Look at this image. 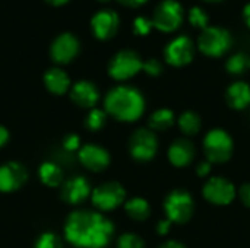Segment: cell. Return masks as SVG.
Here are the masks:
<instances>
[{
    "label": "cell",
    "instance_id": "e0dca14e",
    "mask_svg": "<svg viewBox=\"0 0 250 248\" xmlns=\"http://www.w3.org/2000/svg\"><path fill=\"white\" fill-rule=\"evenodd\" d=\"M167 156L173 167L188 168L196 156V148L193 142L189 140L188 137H180L170 145L167 151Z\"/></svg>",
    "mask_w": 250,
    "mask_h": 248
},
{
    "label": "cell",
    "instance_id": "9c48e42d",
    "mask_svg": "<svg viewBox=\"0 0 250 248\" xmlns=\"http://www.w3.org/2000/svg\"><path fill=\"white\" fill-rule=\"evenodd\" d=\"M183 22V7L177 0L161 1L152 13V23L161 32H174Z\"/></svg>",
    "mask_w": 250,
    "mask_h": 248
},
{
    "label": "cell",
    "instance_id": "7c38bea8",
    "mask_svg": "<svg viewBox=\"0 0 250 248\" xmlns=\"http://www.w3.org/2000/svg\"><path fill=\"white\" fill-rule=\"evenodd\" d=\"M81 50L79 39L72 32L59 34L50 45V57L56 64L70 63Z\"/></svg>",
    "mask_w": 250,
    "mask_h": 248
},
{
    "label": "cell",
    "instance_id": "d4e9b609",
    "mask_svg": "<svg viewBox=\"0 0 250 248\" xmlns=\"http://www.w3.org/2000/svg\"><path fill=\"white\" fill-rule=\"evenodd\" d=\"M226 69L230 75L240 76L250 69V56L246 53H236L230 56L226 61Z\"/></svg>",
    "mask_w": 250,
    "mask_h": 248
},
{
    "label": "cell",
    "instance_id": "8992f818",
    "mask_svg": "<svg viewBox=\"0 0 250 248\" xmlns=\"http://www.w3.org/2000/svg\"><path fill=\"white\" fill-rule=\"evenodd\" d=\"M144 67L141 56L133 50H122L116 53L108 63V75L119 82L129 80Z\"/></svg>",
    "mask_w": 250,
    "mask_h": 248
},
{
    "label": "cell",
    "instance_id": "5b68a950",
    "mask_svg": "<svg viewBox=\"0 0 250 248\" xmlns=\"http://www.w3.org/2000/svg\"><path fill=\"white\" fill-rule=\"evenodd\" d=\"M233 44L231 34L221 26H208L205 28L198 38V48L208 57H221L224 56Z\"/></svg>",
    "mask_w": 250,
    "mask_h": 248
},
{
    "label": "cell",
    "instance_id": "7a4b0ae2",
    "mask_svg": "<svg viewBox=\"0 0 250 248\" xmlns=\"http://www.w3.org/2000/svg\"><path fill=\"white\" fill-rule=\"evenodd\" d=\"M104 111L119 121L135 123L145 113V98L133 86H114L105 95Z\"/></svg>",
    "mask_w": 250,
    "mask_h": 248
},
{
    "label": "cell",
    "instance_id": "f1b7e54d",
    "mask_svg": "<svg viewBox=\"0 0 250 248\" xmlns=\"http://www.w3.org/2000/svg\"><path fill=\"white\" fill-rule=\"evenodd\" d=\"M34 248H63V243L57 234L44 232L34 243Z\"/></svg>",
    "mask_w": 250,
    "mask_h": 248
},
{
    "label": "cell",
    "instance_id": "484cf974",
    "mask_svg": "<svg viewBox=\"0 0 250 248\" xmlns=\"http://www.w3.org/2000/svg\"><path fill=\"white\" fill-rule=\"evenodd\" d=\"M107 113L100 108H92L89 110L86 118H85V127L91 132H100L105 123H107Z\"/></svg>",
    "mask_w": 250,
    "mask_h": 248
},
{
    "label": "cell",
    "instance_id": "cb8c5ba5",
    "mask_svg": "<svg viewBox=\"0 0 250 248\" xmlns=\"http://www.w3.org/2000/svg\"><path fill=\"white\" fill-rule=\"evenodd\" d=\"M179 129L185 136H196L201 129H202V120L201 115L195 111H185L179 118H177Z\"/></svg>",
    "mask_w": 250,
    "mask_h": 248
},
{
    "label": "cell",
    "instance_id": "8fae6325",
    "mask_svg": "<svg viewBox=\"0 0 250 248\" xmlns=\"http://www.w3.org/2000/svg\"><path fill=\"white\" fill-rule=\"evenodd\" d=\"M195 57L193 41L188 35H180L170 41L164 48V58L173 67H183Z\"/></svg>",
    "mask_w": 250,
    "mask_h": 248
},
{
    "label": "cell",
    "instance_id": "2e32d148",
    "mask_svg": "<svg viewBox=\"0 0 250 248\" xmlns=\"http://www.w3.org/2000/svg\"><path fill=\"white\" fill-rule=\"evenodd\" d=\"M92 194L89 181L85 177L76 175L62 184L60 197L67 205H81Z\"/></svg>",
    "mask_w": 250,
    "mask_h": 248
},
{
    "label": "cell",
    "instance_id": "f546056e",
    "mask_svg": "<svg viewBox=\"0 0 250 248\" xmlns=\"http://www.w3.org/2000/svg\"><path fill=\"white\" fill-rule=\"evenodd\" d=\"M152 28H154L152 19L145 18V16H138V18L133 20V25H132L133 34H135V35H139V37L148 35V34L151 32Z\"/></svg>",
    "mask_w": 250,
    "mask_h": 248
},
{
    "label": "cell",
    "instance_id": "ba28073f",
    "mask_svg": "<svg viewBox=\"0 0 250 248\" xmlns=\"http://www.w3.org/2000/svg\"><path fill=\"white\" fill-rule=\"evenodd\" d=\"M158 152V137L151 129H138L129 139V153L138 162H149Z\"/></svg>",
    "mask_w": 250,
    "mask_h": 248
},
{
    "label": "cell",
    "instance_id": "ffe728a7",
    "mask_svg": "<svg viewBox=\"0 0 250 248\" xmlns=\"http://www.w3.org/2000/svg\"><path fill=\"white\" fill-rule=\"evenodd\" d=\"M44 85L54 95H64L70 89V77L60 67H51L44 73Z\"/></svg>",
    "mask_w": 250,
    "mask_h": 248
},
{
    "label": "cell",
    "instance_id": "ac0fdd59",
    "mask_svg": "<svg viewBox=\"0 0 250 248\" xmlns=\"http://www.w3.org/2000/svg\"><path fill=\"white\" fill-rule=\"evenodd\" d=\"M70 99L81 108L92 110L100 99V91L89 80H78L70 88Z\"/></svg>",
    "mask_w": 250,
    "mask_h": 248
},
{
    "label": "cell",
    "instance_id": "ab89813d",
    "mask_svg": "<svg viewBox=\"0 0 250 248\" xmlns=\"http://www.w3.org/2000/svg\"><path fill=\"white\" fill-rule=\"evenodd\" d=\"M243 18H245L246 25L250 28V3H248L243 9Z\"/></svg>",
    "mask_w": 250,
    "mask_h": 248
},
{
    "label": "cell",
    "instance_id": "7402d4cb",
    "mask_svg": "<svg viewBox=\"0 0 250 248\" xmlns=\"http://www.w3.org/2000/svg\"><path fill=\"white\" fill-rule=\"evenodd\" d=\"M176 123V115L168 108H160L154 111L148 120V126L152 132H167Z\"/></svg>",
    "mask_w": 250,
    "mask_h": 248
},
{
    "label": "cell",
    "instance_id": "8d00e7d4",
    "mask_svg": "<svg viewBox=\"0 0 250 248\" xmlns=\"http://www.w3.org/2000/svg\"><path fill=\"white\" fill-rule=\"evenodd\" d=\"M158 248H188L183 243H180V241H176V240H168V241H166V243H163L161 246Z\"/></svg>",
    "mask_w": 250,
    "mask_h": 248
},
{
    "label": "cell",
    "instance_id": "5bb4252c",
    "mask_svg": "<svg viewBox=\"0 0 250 248\" xmlns=\"http://www.w3.org/2000/svg\"><path fill=\"white\" fill-rule=\"evenodd\" d=\"M28 180L26 168L15 161L0 165V191L12 193L19 190Z\"/></svg>",
    "mask_w": 250,
    "mask_h": 248
},
{
    "label": "cell",
    "instance_id": "603a6c76",
    "mask_svg": "<svg viewBox=\"0 0 250 248\" xmlns=\"http://www.w3.org/2000/svg\"><path fill=\"white\" fill-rule=\"evenodd\" d=\"M38 175H40L41 183L47 187H51V189L59 187L63 183V171L54 162L41 164V167L38 170Z\"/></svg>",
    "mask_w": 250,
    "mask_h": 248
},
{
    "label": "cell",
    "instance_id": "d6986e66",
    "mask_svg": "<svg viewBox=\"0 0 250 248\" xmlns=\"http://www.w3.org/2000/svg\"><path fill=\"white\" fill-rule=\"evenodd\" d=\"M226 101L227 104L237 111H243L250 107V85L243 82V80H237L233 82L227 91H226Z\"/></svg>",
    "mask_w": 250,
    "mask_h": 248
},
{
    "label": "cell",
    "instance_id": "277c9868",
    "mask_svg": "<svg viewBox=\"0 0 250 248\" xmlns=\"http://www.w3.org/2000/svg\"><path fill=\"white\" fill-rule=\"evenodd\" d=\"M204 153L211 164H226L234 152V142L224 129H212L204 137Z\"/></svg>",
    "mask_w": 250,
    "mask_h": 248
},
{
    "label": "cell",
    "instance_id": "44dd1931",
    "mask_svg": "<svg viewBox=\"0 0 250 248\" xmlns=\"http://www.w3.org/2000/svg\"><path fill=\"white\" fill-rule=\"evenodd\" d=\"M125 212L126 215L136 221V222H144L151 216V205L146 199L144 197H132L125 202Z\"/></svg>",
    "mask_w": 250,
    "mask_h": 248
},
{
    "label": "cell",
    "instance_id": "3957f363",
    "mask_svg": "<svg viewBox=\"0 0 250 248\" xmlns=\"http://www.w3.org/2000/svg\"><path fill=\"white\" fill-rule=\"evenodd\" d=\"M164 212L171 224L185 225L195 213V200L185 189H174L164 199Z\"/></svg>",
    "mask_w": 250,
    "mask_h": 248
},
{
    "label": "cell",
    "instance_id": "836d02e7",
    "mask_svg": "<svg viewBox=\"0 0 250 248\" xmlns=\"http://www.w3.org/2000/svg\"><path fill=\"white\" fill-rule=\"evenodd\" d=\"M239 199L240 202L250 209V183L243 184L240 189H239Z\"/></svg>",
    "mask_w": 250,
    "mask_h": 248
},
{
    "label": "cell",
    "instance_id": "d6a6232c",
    "mask_svg": "<svg viewBox=\"0 0 250 248\" xmlns=\"http://www.w3.org/2000/svg\"><path fill=\"white\" fill-rule=\"evenodd\" d=\"M211 170H212V164L211 162H208V161L199 162L198 167H196V175L199 178H207L211 174Z\"/></svg>",
    "mask_w": 250,
    "mask_h": 248
},
{
    "label": "cell",
    "instance_id": "e575fe53",
    "mask_svg": "<svg viewBox=\"0 0 250 248\" xmlns=\"http://www.w3.org/2000/svg\"><path fill=\"white\" fill-rule=\"evenodd\" d=\"M171 222L166 218V219H163V221H160L158 224H157V232L160 234V235H167L168 232H170V229H171Z\"/></svg>",
    "mask_w": 250,
    "mask_h": 248
},
{
    "label": "cell",
    "instance_id": "6da1fadb",
    "mask_svg": "<svg viewBox=\"0 0 250 248\" xmlns=\"http://www.w3.org/2000/svg\"><path fill=\"white\" fill-rule=\"evenodd\" d=\"M113 235L114 225L101 212L75 210L64 224V237L76 248H105Z\"/></svg>",
    "mask_w": 250,
    "mask_h": 248
},
{
    "label": "cell",
    "instance_id": "4fadbf2b",
    "mask_svg": "<svg viewBox=\"0 0 250 248\" xmlns=\"http://www.w3.org/2000/svg\"><path fill=\"white\" fill-rule=\"evenodd\" d=\"M120 26L119 15L111 9H101L91 18V31L97 39L107 41L113 38Z\"/></svg>",
    "mask_w": 250,
    "mask_h": 248
},
{
    "label": "cell",
    "instance_id": "52a82bcc",
    "mask_svg": "<svg viewBox=\"0 0 250 248\" xmlns=\"http://www.w3.org/2000/svg\"><path fill=\"white\" fill-rule=\"evenodd\" d=\"M92 205L100 212H111L126 202V190L117 181H107L92 190Z\"/></svg>",
    "mask_w": 250,
    "mask_h": 248
},
{
    "label": "cell",
    "instance_id": "83f0119b",
    "mask_svg": "<svg viewBox=\"0 0 250 248\" xmlns=\"http://www.w3.org/2000/svg\"><path fill=\"white\" fill-rule=\"evenodd\" d=\"M208 20H209L208 13L201 6H193L189 10V22L195 28H199L204 31L205 28H208Z\"/></svg>",
    "mask_w": 250,
    "mask_h": 248
},
{
    "label": "cell",
    "instance_id": "b9f144b4",
    "mask_svg": "<svg viewBox=\"0 0 250 248\" xmlns=\"http://www.w3.org/2000/svg\"><path fill=\"white\" fill-rule=\"evenodd\" d=\"M207 1H221V0H207Z\"/></svg>",
    "mask_w": 250,
    "mask_h": 248
},
{
    "label": "cell",
    "instance_id": "f35d334b",
    "mask_svg": "<svg viewBox=\"0 0 250 248\" xmlns=\"http://www.w3.org/2000/svg\"><path fill=\"white\" fill-rule=\"evenodd\" d=\"M47 4H50V6H53V7H60V6H64V4H67L70 0H44Z\"/></svg>",
    "mask_w": 250,
    "mask_h": 248
},
{
    "label": "cell",
    "instance_id": "9a60e30c",
    "mask_svg": "<svg viewBox=\"0 0 250 248\" xmlns=\"http://www.w3.org/2000/svg\"><path fill=\"white\" fill-rule=\"evenodd\" d=\"M78 158L81 164L92 172H101L107 170L111 161L107 149L98 145H91V143L81 146V149L78 151Z\"/></svg>",
    "mask_w": 250,
    "mask_h": 248
},
{
    "label": "cell",
    "instance_id": "1f68e13d",
    "mask_svg": "<svg viewBox=\"0 0 250 248\" xmlns=\"http://www.w3.org/2000/svg\"><path fill=\"white\" fill-rule=\"evenodd\" d=\"M63 146L69 152H75L81 149V137L78 134H69L63 140Z\"/></svg>",
    "mask_w": 250,
    "mask_h": 248
},
{
    "label": "cell",
    "instance_id": "60d3db41",
    "mask_svg": "<svg viewBox=\"0 0 250 248\" xmlns=\"http://www.w3.org/2000/svg\"><path fill=\"white\" fill-rule=\"evenodd\" d=\"M98 1H101V3H107V1H110V0H98Z\"/></svg>",
    "mask_w": 250,
    "mask_h": 248
},
{
    "label": "cell",
    "instance_id": "4316f807",
    "mask_svg": "<svg viewBox=\"0 0 250 248\" xmlns=\"http://www.w3.org/2000/svg\"><path fill=\"white\" fill-rule=\"evenodd\" d=\"M146 244L142 237L135 232H125L117 240V248H145Z\"/></svg>",
    "mask_w": 250,
    "mask_h": 248
},
{
    "label": "cell",
    "instance_id": "4dcf8cb0",
    "mask_svg": "<svg viewBox=\"0 0 250 248\" xmlns=\"http://www.w3.org/2000/svg\"><path fill=\"white\" fill-rule=\"evenodd\" d=\"M142 70H144L146 75H149V76H152V77H157V76H160V75L163 73V64H161V61L157 60V58H149V60L144 61Z\"/></svg>",
    "mask_w": 250,
    "mask_h": 248
},
{
    "label": "cell",
    "instance_id": "30bf717a",
    "mask_svg": "<svg viewBox=\"0 0 250 248\" xmlns=\"http://www.w3.org/2000/svg\"><path fill=\"white\" fill-rule=\"evenodd\" d=\"M205 200L215 206L231 205L237 196L236 186L224 177H211L207 180L202 189Z\"/></svg>",
    "mask_w": 250,
    "mask_h": 248
},
{
    "label": "cell",
    "instance_id": "74e56055",
    "mask_svg": "<svg viewBox=\"0 0 250 248\" xmlns=\"http://www.w3.org/2000/svg\"><path fill=\"white\" fill-rule=\"evenodd\" d=\"M9 140V132L6 130V127L0 126V148H3Z\"/></svg>",
    "mask_w": 250,
    "mask_h": 248
},
{
    "label": "cell",
    "instance_id": "d590c367",
    "mask_svg": "<svg viewBox=\"0 0 250 248\" xmlns=\"http://www.w3.org/2000/svg\"><path fill=\"white\" fill-rule=\"evenodd\" d=\"M116 1L126 7H139V6L145 4L148 0H116Z\"/></svg>",
    "mask_w": 250,
    "mask_h": 248
}]
</instances>
